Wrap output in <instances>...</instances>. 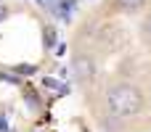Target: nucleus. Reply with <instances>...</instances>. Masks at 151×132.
<instances>
[{
	"label": "nucleus",
	"instance_id": "nucleus-1",
	"mask_svg": "<svg viewBox=\"0 0 151 132\" xmlns=\"http://www.w3.org/2000/svg\"><path fill=\"white\" fill-rule=\"evenodd\" d=\"M146 108V98L143 90L133 82H114L106 90V111L111 119L125 122V119H135L141 116Z\"/></svg>",
	"mask_w": 151,
	"mask_h": 132
},
{
	"label": "nucleus",
	"instance_id": "nucleus-2",
	"mask_svg": "<svg viewBox=\"0 0 151 132\" xmlns=\"http://www.w3.org/2000/svg\"><path fill=\"white\" fill-rule=\"evenodd\" d=\"M72 71L77 77L80 85H90L96 77H98V66H96V58L90 53H77L74 61H72Z\"/></svg>",
	"mask_w": 151,
	"mask_h": 132
},
{
	"label": "nucleus",
	"instance_id": "nucleus-3",
	"mask_svg": "<svg viewBox=\"0 0 151 132\" xmlns=\"http://www.w3.org/2000/svg\"><path fill=\"white\" fill-rule=\"evenodd\" d=\"M146 5V0H111V11L117 13H135Z\"/></svg>",
	"mask_w": 151,
	"mask_h": 132
},
{
	"label": "nucleus",
	"instance_id": "nucleus-5",
	"mask_svg": "<svg viewBox=\"0 0 151 132\" xmlns=\"http://www.w3.org/2000/svg\"><path fill=\"white\" fill-rule=\"evenodd\" d=\"M5 16H8V8H5V5H0V21H3Z\"/></svg>",
	"mask_w": 151,
	"mask_h": 132
},
{
	"label": "nucleus",
	"instance_id": "nucleus-4",
	"mask_svg": "<svg viewBox=\"0 0 151 132\" xmlns=\"http://www.w3.org/2000/svg\"><path fill=\"white\" fill-rule=\"evenodd\" d=\"M141 37H143V40L151 45V13L143 19V24H141Z\"/></svg>",
	"mask_w": 151,
	"mask_h": 132
}]
</instances>
